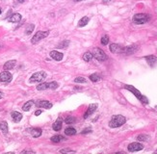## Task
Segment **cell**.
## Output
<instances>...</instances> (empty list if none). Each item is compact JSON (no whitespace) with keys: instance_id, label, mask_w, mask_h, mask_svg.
<instances>
[{"instance_id":"cell-1","label":"cell","mask_w":157,"mask_h":154,"mask_svg":"<svg viewBox=\"0 0 157 154\" xmlns=\"http://www.w3.org/2000/svg\"><path fill=\"white\" fill-rule=\"evenodd\" d=\"M125 122H126V118L123 117V116H121V115L114 116V117L111 118L110 122H109V126H110L111 128H118L125 124Z\"/></svg>"},{"instance_id":"cell-2","label":"cell","mask_w":157,"mask_h":154,"mask_svg":"<svg viewBox=\"0 0 157 154\" xmlns=\"http://www.w3.org/2000/svg\"><path fill=\"white\" fill-rule=\"evenodd\" d=\"M125 88L126 90L130 91V92L132 93L133 95H135V96L137 97L142 103H144V104H148V98H146L145 95H142V93L139 92V91L136 89V88H134L133 86H131V85H125Z\"/></svg>"},{"instance_id":"cell-3","label":"cell","mask_w":157,"mask_h":154,"mask_svg":"<svg viewBox=\"0 0 157 154\" xmlns=\"http://www.w3.org/2000/svg\"><path fill=\"white\" fill-rule=\"evenodd\" d=\"M150 19V16L148 14H137L133 17V22L135 24H145Z\"/></svg>"},{"instance_id":"cell-4","label":"cell","mask_w":157,"mask_h":154,"mask_svg":"<svg viewBox=\"0 0 157 154\" xmlns=\"http://www.w3.org/2000/svg\"><path fill=\"white\" fill-rule=\"evenodd\" d=\"M47 77V74L46 72L44 71H39V72H36L30 77L29 81L30 83H40V82H42L45 78Z\"/></svg>"},{"instance_id":"cell-5","label":"cell","mask_w":157,"mask_h":154,"mask_svg":"<svg viewBox=\"0 0 157 154\" xmlns=\"http://www.w3.org/2000/svg\"><path fill=\"white\" fill-rule=\"evenodd\" d=\"M92 54H93V57L95 58L97 61L102 62V61H105V60L107 59V55L105 54V52L103 51L102 49L97 48V47H95V48L93 49Z\"/></svg>"},{"instance_id":"cell-6","label":"cell","mask_w":157,"mask_h":154,"mask_svg":"<svg viewBox=\"0 0 157 154\" xmlns=\"http://www.w3.org/2000/svg\"><path fill=\"white\" fill-rule=\"evenodd\" d=\"M58 83L57 82H45V83H42V84L37 86V90L38 91H44L47 89L50 90H55L58 88Z\"/></svg>"},{"instance_id":"cell-7","label":"cell","mask_w":157,"mask_h":154,"mask_svg":"<svg viewBox=\"0 0 157 154\" xmlns=\"http://www.w3.org/2000/svg\"><path fill=\"white\" fill-rule=\"evenodd\" d=\"M48 35H49V31H38L36 34L34 35V37L32 38L31 42L33 44H37V42H39L40 41H42V39L46 38Z\"/></svg>"},{"instance_id":"cell-8","label":"cell","mask_w":157,"mask_h":154,"mask_svg":"<svg viewBox=\"0 0 157 154\" xmlns=\"http://www.w3.org/2000/svg\"><path fill=\"white\" fill-rule=\"evenodd\" d=\"M12 79H13V75L8 70H4V71L0 73V82L8 83V82H11Z\"/></svg>"},{"instance_id":"cell-9","label":"cell","mask_w":157,"mask_h":154,"mask_svg":"<svg viewBox=\"0 0 157 154\" xmlns=\"http://www.w3.org/2000/svg\"><path fill=\"white\" fill-rule=\"evenodd\" d=\"M129 152H135V151H140L144 148V145L140 143H132L127 146Z\"/></svg>"},{"instance_id":"cell-10","label":"cell","mask_w":157,"mask_h":154,"mask_svg":"<svg viewBox=\"0 0 157 154\" xmlns=\"http://www.w3.org/2000/svg\"><path fill=\"white\" fill-rule=\"evenodd\" d=\"M137 49H138V46L135 44L129 45V46H125V47L123 46L121 53H125V54H127V55H131L137 51Z\"/></svg>"},{"instance_id":"cell-11","label":"cell","mask_w":157,"mask_h":154,"mask_svg":"<svg viewBox=\"0 0 157 154\" xmlns=\"http://www.w3.org/2000/svg\"><path fill=\"white\" fill-rule=\"evenodd\" d=\"M146 63L150 65L151 67H154L157 65V57L156 56H153V55H149V56H146Z\"/></svg>"},{"instance_id":"cell-12","label":"cell","mask_w":157,"mask_h":154,"mask_svg":"<svg viewBox=\"0 0 157 154\" xmlns=\"http://www.w3.org/2000/svg\"><path fill=\"white\" fill-rule=\"evenodd\" d=\"M36 105H38L40 108H44V109H51L52 108V103L47 101V100H40L36 103Z\"/></svg>"},{"instance_id":"cell-13","label":"cell","mask_w":157,"mask_h":154,"mask_svg":"<svg viewBox=\"0 0 157 154\" xmlns=\"http://www.w3.org/2000/svg\"><path fill=\"white\" fill-rule=\"evenodd\" d=\"M97 108V104H91L89 106L88 110L86 111V113L84 114V118H88L91 115H93V114L95 112Z\"/></svg>"},{"instance_id":"cell-14","label":"cell","mask_w":157,"mask_h":154,"mask_svg":"<svg viewBox=\"0 0 157 154\" xmlns=\"http://www.w3.org/2000/svg\"><path fill=\"white\" fill-rule=\"evenodd\" d=\"M50 57H51L52 59H54L55 61H62L64 55H63V53H61L59 51L53 50V51L50 52Z\"/></svg>"},{"instance_id":"cell-15","label":"cell","mask_w":157,"mask_h":154,"mask_svg":"<svg viewBox=\"0 0 157 154\" xmlns=\"http://www.w3.org/2000/svg\"><path fill=\"white\" fill-rule=\"evenodd\" d=\"M21 20V15L20 14H13L11 17L8 19L9 22H13V23H16V22H19Z\"/></svg>"},{"instance_id":"cell-16","label":"cell","mask_w":157,"mask_h":154,"mask_svg":"<svg viewBox=\"0 0 157 154\" xmlns=\"http://www.w3.org/2000/svg\"><path fill=\"white\" fill-rule=\"evenodd\" d=\"M110 48V51L112 53H121V50H123V46L119 45L117 44H112L109 46Z\"/></svg>"},{"instance_id":"cell-17","label":"cell","mask_w":157,"mask_h":154,"mask_svg":"<svg viewBox=\"0 0 157 154\" xmlns=\"http://www.w3.org/2000/svg\"><path fill=\"white\" fill-rule=\"evenodd\" d=\"M62 125H63V120H62V118H57L56 122L53 123L52 128L54 131H60L61 128H62Z\"/></svg>"},{"instance_id":"cell-18","label":"cell","mask_w":157,"mask_h":154,"mask_svg":"<svg viewBox=\"0 0 157 154\" xmlns=\"http://www.w3.org/2000/svg\"><path fill=\"white\" fill-rule=\"evenodd\" d=\"M11 117H12V120H14L15 122H19L20 120H22V115L19 112H17V111L12 112Z\"/></svg>"},{"instance_id":"cell-19","label":"cell","mask_w":157,"mask_h":154,"mask_svg":"<svg viewBox=\"0 0 157 154\" xmlns=\"http://www.w3.org/2000/svg\"><path fill=\"white\" fill-rule=\"evenodd\" d=\"M16 64H17V61H16V60H11V61H8V62L5 63L3 69H4L5 70L13 69L15 67V65H16Z\"/></svg>"},{"instance_id":"cell-20","label":"cell","mask_w":157,"mask_h":154,"mask_svg":"<svg viewBox=\"0 0 157 154\" xmlns=\"http://www.w3.org/2000/svg\"><path fill=\"white\" fill-rule=\"evenodd\" d=\"M35 105H36V103H35L34 100H28V101L22 106V110H23L24 112H27V111H29L31 108H33V106Z\"/></svg>"},{"instance_id":"cell-21","label":"cell","mask_w":157,"mask_h":154,"mask_svg":"<svg viewBox=\"0 0 157 154\" xmlns=\"http://www.w3.org/2000/svg\"><path fill=\"white\" fill-rule=\"evenodd\" d=\"M0 130H1L4 134L8 133L9 127H8V123H7V122H5V120H3V122H0Z\"/></svg>"},{"instance_id":"cell-22","label":"cell","mask_w":157,"mask_h":154,"mask_svg":"<svg viewBox=\"0 0 157 154\" xmlns=\"http://www.w3.org/2000/svg\"><path fill=\"white\" fill-rule=\"evenodd\" d=\"M31 134L34 138H39L42 135V129L40 128H33L31 129Z\"/></svg>"},{"instance_id":"cell-23","label":"cell","mask_w":157,"mask_h":154,"mask_svg":"<svg viewBox=\"0 0 157 154\" xmlns=\"http://www.w3.org/2000/svg\"><path fill=\"white\" fill-rule=\"evenodd\" d=\"M89 21H90V19H89L88 17H82V19H81L79 20V22H78V26H79V27H84V26H86V25L89 23Z\"/></svg>"},{"instance_id":"cell-24","label":"cell","mask_w":157,"mask_h":154,"mask_svg":"<svg viewBox=\"0 0 157 154\" xmlns=\"http://www.w3.org/2000/svg\"><path fill=\"white\" fill-rule=\"evenodd\" d=\"M65 140H66L65 137L62 135H55V136H53V137H51V141L53 143H60Z\"/></svg>"},{"instance_id":"cell-25","label":"cell","mask_w":157,"mask_h":154,"mask_svg":"<svg viewBox=\"0 0 157 154\" xmlns=\"http://www.w3.org/2000/svg\"><path fill=\"white\" fill-rule=\"evenodd\" d=\"M65 134L67 136H73L76 134V130H75V128H73V127H68V128H66Z\"/></svg>"},{"instance_id":"cell-26","label":"cell","mask_w":157,"mask_h":154,"mask_svg":"<svg viewBox=\"0 0 157 154\" xmlns=\"http://www.w3.org/2000/svg\"><path fill=\"white\" fill-rule=\"evenodd\" d=\"M82 59L84 60L85 62H90L91 60L93 59V54L92 52H86L84 55H83Z\"/></svg>"},{"instance_id":"cell-27","label":"cell","mask_w":157,"mask_h":154,"mask_svg":"<svg viewBox=\"0 0 157 154\" xmlns=\"http://www.w3.org/2000/svg\"><path fill=\"white\" fill-rule=\"evenodd\" d=\"M100 79L101 78L97 73H93V74L90 75V80L93 82H98V81H100Z\"/></svg>"},{"instance_id":"cell-28","label":"cell","mask_w":157,"mask_h":154,"mask_svg":"<svg viewBox=\"0 0 157 154\" xmlns=\"http://www.w3.org/2000/svg\"><path fill=\"white\" fill-rule=\"evenodd\" d=\"M75 122H76V118H75L74 117H72V116L68 117L65 120V122L67 123V124H72V123H74Z\"/></svg>"},{"instance_id":"cell-29","label":"cell","mask_w":157,"mask_h":154,"mask_svg":"<svg viewBox=\"0 0 157 154\" xmlns=\"http://www.w3.org/2000/svg\"><path fill=\"white\" fill-rule=\"evenodd\" d=\"M149 139V136L148 135H146V134H141L137 137V140L140 141V142H143V141H148Z\"/></svg>"},{"instance_id":"cell-30","label":"cell","mask_w":157,"mask_h":154,"mask_svg":"<svg viewBox=\"0 0 157 154\" xmlns=\"http://www.w3.org/2000/svg\"><path fill=\"white\" fill-rule=\"evenodd\" d=\"M35 28V25L34 24H29L26 28V31H25V34L26 35H30L33 32V30Z\"/></svg>"},{"instance_id":"cell-31","label":"cell","mask_w":157,"mask_h":154,"mask_svg":"<svg viewBox=\"0 0 157 154\" xmlns=\"http://www.w3.org/2000/svg\"><path fill=\"white\" fill-rule=\"evenodd\" d=\"M108 42H109V37L107 35H105V36H103L101 38V44L106 45V44H108Z\"/></svg>"},{"instance_id":"cell-32","label":"cell","mask_w":157,"mask_h":154,"mask_svg":"<svg viewBox=\"0 0 157 154\" xmlns=\"http://www.w3.org/2000/svg\"><path fill=\"white\" fill-rule=\"evenodd\" d=\"M70 44V42L69 41H64L63 42H61V44H59V45H58V48H65L66 46H68V45Z\"/></svg>"},{"instance_id":"cell-33","label":"cell","mask_w":157,"mask_h":154,"mask_svg":"<svg viewBox=\"0 0 157 154\" xmlns=\"http://www.w3.org/2000/svg\"><path fill=\"white\" fill-rule=\"evenodd\" d=\"M74 82L75 83H85L86 82V79L84 77H77L74 79Z\"/></svg>"},{"instance_id":"cell-34","label":"cell","mask_w":157,"mask_h":154,"mask_svg":"<svg viewBox=\"0 0 157 154\" xmlns=\"http://www.w3.org/2000/svg\"><path fill=\"white\" fill-rule=\"evenodd\" d=\"M60 153H74V150L70 149V148H66V149H61Z\"/></svg>"},{"instance_id":"cell-35","label":"cell","mask_w":157,"mask_h":154,"mask_svg":"<svg viewBox=\"0 0 157 154\" xmlns=\"http://www.w3.org/2000/svg\"><path fill=\"white\" fill-rule=\"evenodd\" d=\"M89 132H92V129H91L90 127H89V128H85V129L83 130L82 132H81V134H87Z\"/></svg>"},{"instance_id":"cell-36","label":"cell","mask_w":157,"mask_h":154,"mask_svg":"<svg viewBox=\"0 0 157 154\" xmlns=\"http://www.w3.org/2000/svg\"><path fill=\"white\" fill-rule=\"evenodd\" d=\"M21 153H22V154H23V153H35V151H33V150H29V149H26V150L21 151Z\"/></svg>"},{"instance_id":"cell-37","label":"cell","mask_w":157,"mask_h":154,"mask_svg":"<svg viewBox=\"0 0 157 154\" xmlns=\"http://www.w3.org/2000/svg\"><path fill=\"white\" fill-rule=\"evenodd\" d=\"M40 114H42V110H38L35 112V116H39V115H40Z\"/></svg>"},{"instance_id":"cell-38","label":"cell","mask_w":157,"mask_h":154,"mask_svg":"<svg viewBox=\"0 0 157 154\" xmlns=\"http://www.w3.org/2000/svg\"><path fill=\"white\" fill-rule=\"evenodd\" d=\"M17 1L19 2V3H23V2H25L26 0H17Z\"/></svg>"},{"instance_id":"cell-39","label":"cell","mask_w":157,"mask_h":154,"mask_svg":"<svg viewBox=\"0 0 157 154\" xmlns=\"http://www.w3.org/2000/svg\"><path fill=\"white\" fill-rule=\"evenodd\" d=\"M2 97H3V93H2L1 92H0V99H1Z\"/></svg>"},{"instance_id":"cell-40","label":"cell","mask_w":157,"mask_h":154,"mask_svg":"<svg viewBox=\"0 0 157 154\" xmlns=\"http://www.w3.org/2000/svg\"><path fill=\"white\" fill-rule=\"evenodd\" d=\"M111 0H103V2H104V3H107V2H110Z\"/></svg>"},{"instance_id":"cell-41","label":"cell","mask_w":157,"mask_h":154,"mask_svg":"<svg viewBox=\"0 0 157 154\" xmlns=\"http://www.w3.org/2000/svg\"><path fill=\"white\" fill-rule=\"evenodd\" d=\"M73 1H75V2H79V1H82V0H73Z\"/></svg>"},{"instance_id":"cell-42","label":"cell","mask_w":157,"mask_h":154,"mask_svg":"<svg viewBox=\"0 0 157 154\" xmlns=\"http://www.w3.org/2000/svg\"><path fill=\"white\" fill-rule=\"evenodd\" d=\"M155 109H156V110H157V106H156V107H155Z\"/></svg>"},{"instance_id":"cell-43","label":"cell","mask_w":157,"mask_h":154,"mask_svg":"<svg viewBox=\"0 0 157 154\" xmlns=\"http://www.w3.org/2000/svg\"><path fill=\"white\" fill-rule=\"evenodd\" d=\"M0 14H1V10H0Z\"/></svg>"},{"instance_id":"cell-44","label":"cell","mask_w":157,"mask_h":154,"mask_svg":"<svg viewBox=\"0 0 157 154\" xmlns=\"http://www.w3.org/2000/svg\"><path fill=\"white\" fill-rule=\"evenodd\" d=\"M155 152H157V150H156V151H155Z\"/></svg>"},{"instance_id":"cell-45","label":"cell","mask_w":157,"mask_h":154,"mask_svg":"<svg viewBox=\"0 0 157 154\" xmlns=\"http://www.w3.org/2000/svg\"><path fill=\"white\" fill-rule=\"evenodd\" d=\"M0 48H1V46H0Z\"/></svg>"},{"instance_id":"cell-46","label":"cell","mask_w":157,"mask_h":154,"mask_svg":"<svg viewBox=\"0 0 157 154\" xmlns=\"http://www.w3.org/2000/svg\"><path fill=\"white\" fill-rule=\"evenodd\" d=\"M0 110H1V109H0Z\"/></svg>"}]
</instances>
